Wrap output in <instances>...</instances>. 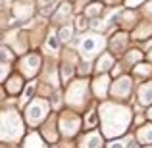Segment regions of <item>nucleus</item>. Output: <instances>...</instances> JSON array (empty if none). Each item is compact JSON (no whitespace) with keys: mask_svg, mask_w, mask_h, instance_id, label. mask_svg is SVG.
<instances>
[{"mask_svg":"<svg viewBox=\"0 0 152 148\" xmlns=\"http://www.w3.org/2000/svg\"><path fill=\"white\" fill-rule=\"evenodd\" d=\"M48 44H50V48H54V50H56V48H58V46H60V41H58V39H56V37H52Z\"/></svg>","mask_w":152,"mask_h":148,"instance_id":"9b49d317","label":"nucleus"},{"mask_svg":"<svg viewBox=\"0 0 152 148\" xmlns=\"http://www.w3.org/2000/svg\"><path fill=\"white\" fill-rule=\"evenodd\" d=\"M100 137L98 135H89V137L85 139V141L81 142V146L83 148H100Z\"/></svg>","mask_w":152,"mask_h":148,"instance_id":"20e7f679","label":"nucleus"},{"mask_svg":"<svg viewBox=\"0 0 152 148\" xmlns=\"http://www.w3.org/2000/svg\"><path fill=\"white\" fill-rule=\"evenodd\" d=\"M45 114H46V104L42 102V100H37V102L31 104L29 110H27V117H29V121L33 123V125H37V123L45 117Z\"/></svg>","mask_w":152,"mask_h":148,"instance_id":"f257e3e1","label":"nucleus"},{"mask_svg":"<svg viewBox=\"0 0 152 148\" xmlns=\"http://www.w3.org/2000/svg\"><path fill=\"white\" fill-rule=\"evenodd\" d=\"M98 10H102L98 4H91V6H89V14H91V15H96V14H98Z\"/></svg>","mask_w":152,"mask_h":148,"instance_id":"1a4fd4ad","label":"nucleus"},{"mask_svg":"<svg viewBox=\"0 0 152 148\" xmlns=\"http://www.w3.org/2000/svg\"><path fill=\"white\" fill-rule=\"evenodd\" d=\"M37 66H39V56H35V54L27 56V58L21 62V69L25 67V73L27 75H33L35 69H37Z\"/></svg>","mask_w":152,"mask_h":148,"instance_id":"7ed1b4c3","label":"nucleus"},{"mask_svg":"<svg viewBox=\"0 0 152 148\" xmlns=\"http://www.w3.org/2000/svg\"><path fill=\"white\" fill-rule=\"evenodd\" d=\"M137 73H141V75L150 73V66H139V67H137Z\"/></svg>","mask_w":152,"mask_h":148,"instance_id":"9d476101","label":"nucleus"},{"mask_svg":"<svg viewBox=\"0 0 152 148\" xmlns=\"http://www.w3.org/2000/svg\"><path fill=\"white\" fill-rule=\"evenodd\" d=\"M110 148H123V142H112Z\"/></svg>","mask_w":152,"mask_h":148,"instance_id":"ddd939ff","label":"nucleus"},{"mask_svg":"<svg viewBox=\"0 0 152 148\" xmlns=\"http://www.w3.org/2000/svg\"><path fill=\"white\" fill-rule=\"evenodd\" d=\"M139 139H141L142 142H152V125L142 127L141 133H139Z\"/></svg>","mask_w":152,"mask_h":148,"instance_id":"423d86ee","label":"nucleus"},{"mask_svg":"<svg viewBox=\"0 0 152 148\" xmlns=\"http://www.w3.org/2000/svg\"><path fill=\"white\" fill-rule=\"evenodd\" d=\"M33 89H35V85H33V83H31V85H27L25 93L21 94V102H27V100H29V96H31V93H33Z\"/></svg>","mask_w":152,"mask_h":148,"instance_id":"6e6552de","label":"nucleus"},{"mask_svg":"<svg viewBox=\"0 0 152 148\" xmlns=\"http://www.w3.org/2000/svg\"><path fill=\"white\" fill-rule=\"evenodd\" d=\"M41 2H42V4H46V2H48V0H41Z\"/></svg>","mask_w":152,"mask_h":148,"instance_id":"4468645a","label":"nucleus"},{"mask_svg":"<svg viewBox=\"0 0 152 148\" xmlns=\"http://www.w3.org/2000/svg\"><path fill=\"white\" fill-rule=\"evenodd\" d=\"M77 23H79V27H81V29H83V27H85V25H87V19H83V17H79V19H77Z\"/></svg>","mask_w":152,"mask_h":148,"instance_id":"f8f14e48","label":"nucleus"},{"mask_svg":"<svg viewBox=\"0 0 152 148\" xmlns=\"http://www.w3.org/2000/svg\"><path fill=\"white\" fill-rule=\"evenodd\" d=\"M71 35H73V31H71L69 27H64V29L60 31V41H69Z\"/></svg>","mask_w":152,"mask_h":148,"instance_id":"0eeeda50","label":"nucleus"},{"mask_svg":"<svg viewBox=\"0 0 152 148\" xmlns=\"http://www.w3.org/2000/svg\"><path fill=\"white\" fill-rule=\"evenodd\" d=\"M100 46H102V42H100L98 37H87V39H83V42H81V50L85 52V54H91V52L98 50Z\"/></svg>","mask_w":152,"mask_h":148,"instance_id":"f03ea898","label":"nucleus"},{"mask_svg":"<svg viewBox=\"0 0 152 148\" xmlns=\"http://www.w3.org/2000/svg\"><path fill=\"white\" fill-rule=\"evenodd\" d=\"M139 96H141V102L142 104H150L152 102V83L150 85H145L141 89V93H139Z\"/></svg>","mask_w":152,"mask_h":148,"instance_id":"39448f33","label":"nucleus"}]
</instances>
